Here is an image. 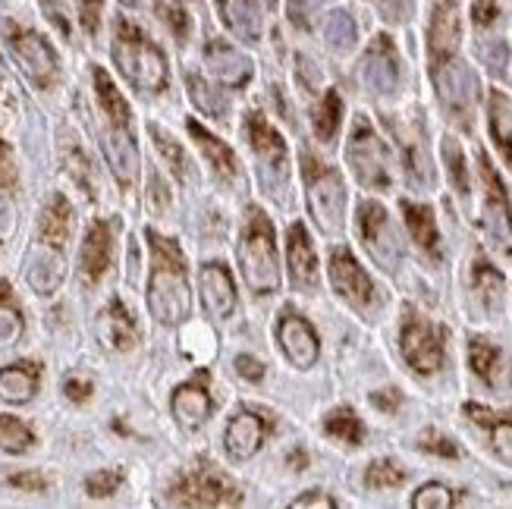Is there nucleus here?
I'll return each mask as SVG.
<instances>
[{"mask_svg": "<svg viewBox=\"0 0 512 509\" xmlns=\"http://www.w3.org/2000/svg\"><path fill=\"white\" fill-rule=\"evenodd\" d=\"M123 488V472L120 469H98L85 478V494L92 500H107Z\"/></svg>", "mask_w": 512, "mask_h": 509, "instance_id": "nucleus-46", "label": "nucleus"}, {"mask_svg": "<svg viewBox=\"0 0 512 509\" xmlns=\"http://www.w3.org/2000/svg\"><path fill=\"white\" fill-rule=\"evenodd\" d=\"M41 4V13L48 16L51 26L63 35V38H70V16H66V7L60 4V0H38Z\"/></svg>", "mask_w": 512, "mask_h": 509, "instance_id": "nucleus-51", "label": "nucleus"}, {"mask_svg": "<svg viewBox=\"0 0 512 509\" xmlns=\"http://www.w3.org/2000/svg\"><path fill=\"white\" fill-rule=\"evenodd\" d=\"M16 192H19V173L13 161V148L0 136V246H7L19 227Z\"/></svg>", "mask_w": 512, "mask_h": 509, "instance_id": "nucleus-24", "label": "nucleus"}, {"mask_svg": "<svg viewBox=\"0 0 512 509\" xmlns=\"http://www.w3.org/2000/svg\"><path fill=\"white\" fill-rule=\"evenodd\" d=\"M186 88H189V98H192V104L202 110L205 117H214V120H227V114H230V104H227V98H224V92H217L214 85H208L202 76H186Z\"/></svg>", "mask_w": 512, "mask_h": 509, "instance_id": "nucleus-38", "label": "nucleus"}, {"mask_svg": "<svg viewBox=\"0 0 512 509\" xmlns=\"http://www.w3.org/2000/svg\"><path fill=\"white\" fill-rule=\"evenodd\" d=\"M299 76L305 79V85H308V88H315V85L321 82V70H318V66L311 63L308 57H299Z\"/></svg>", "mask_w": 512, "mask_h": 509, "instance_id": "nucleus-59", "label": "nucleus"}, {"mask_svg": "<svg viewBox=\"0 0 512 509\" xmlns=\"http://www.w3.org/2000/svg\"><path fill=\"white\" fill-rule=\"evenodd\" d=\"M399 349H403V359L418 374H434L447 359V334H443V327L406 308L403 330H399Z\"/></svg>", "mask_w": 512, "mask_h": 509, "instance_id": "nucleus-8", "label": "nucleus"}, {"mask_svg": "<svg viewBox=\"0 0 512 509\" xmlns=\"http://www.w3.org/2000/svg\"><path fill=\"white\" fill-rule=\"evenodd\" d=\"M95 337L104 349H114V352H129L132 346L139 343V327L136 318L129 315V308L120 299H110L95 321Z\"/></svg>", "mask_w": 512, "mask_h": 509, "instance_id": "nucleus-19", "label": "nucleus"}, {"mask_svg": "<svg viewBox=\"0 0 512 509\" xmlns=\"http://www.w3.org/2000/svg\"><path fill=\"white\" fill-rule=\"evenodd\" d=\"M167 503L173 506H236L242 503V494L233 484L214 472V466H198L186 475L176 478V484L167 494Z\"/></svg>", "mask_w": 512, "mask_h": 509, "instance_id": "nucleus-11", "label": "nucleus"}, {"mask_svg": "<svg viewBox=\"0 0 512 509\" xmlns=\"http://www.w3.org/2000/svg\"><path fill=\"white\" fill-rule=\"evenodd\" d=\"M239 271L255 296H274L280 290V264L274 249V230L261 211L249 214V227L239 239Z\"/></svg>", "mask_w": 512, "mask_h": 509, "instance_id": "nucleus-5", "label": "nucleus"}, {"mask_svg": "<svg viewBox=\"0 0 512 509\" xmlns=\"http://www.w3.org/2000/svg\"><path fill=\"white\" fill-rule=\"evenodd\" d=\"M92 393H95V387H92V381H88V378H76V374H70V378L63 381V396L70 403H76V406L92 400Z\"/></svg>", "mask_w": 512, "mask_h": 509, "instance_id": "nucleus-52", "label": "nucleus"}, {"mask_svg": "<svg viewBox=\"0 0 512 509\" xmlns=\"http://www.w3.org/2000/svg\"><path fill=\"white\" fill-rule=\"evenodd\" d=\"M211 412H214V400L202 381L180 384L170 396V415L183 431H198L211 418Z\"/></svg>", "mask_w": 512, "mask_h": 509, "instance_id": "nucleus-23", "label": "nucleus"}, {"mask_svg": "<svg viewBox=\"0 0 512 509\" xmlns=\"http://www.w3.org/2000/svg\"><path fill=\"white\" fill-rule=\"evenodd\" d=\"M497 16H500L497 0H475V4H472V19H475V26H481V29L494 26Z\"/></svg>", "mask_w": 512, "mask_h": 509, "instance_id": "nucleus-54", "label": "nucleus"}, {"mask_svg": "<svg viewBox=\"0 0 512 509\" xmlns=\"http://www.w3.org/2000/svg\"><path fill=\"white\" fill-rule=\"evenodd\" d=\"M346 161L355 173V180L368 189H387L390 186V154L368 120H359L346 145Z\"/></svg>", "mask_w": 512, "mask_h": 509, "instance_id": "nucleus-10", "label": "nucleus"}, {"mask_svg": "<svg viewBox=\"0 0 512 509\" xmlns=\"http://www.w3.org/2000/svg\"><path fill=\"white\" fill-rule=\"evenodd\" d=\"M186 129H189L192 142L198 145V151L205 154V161L211 164V170L220 176V180H233V176H236V158H233V151L224 142H220L217 136H211V132L202 123H198V120H189Z\"/></svg>", "mask_w": 512, "mask_h": 509, "instance_id": "nucleus-30", "label": "nucleus"}, {"mask_svg": "<svg viewBox=\"0 0 512 509\" xmlns=\"http://www.w3.org/2000/svg\"><path fill=\"white\" fill-rule=\"evenodd\" d=\"M264 4H267V10H271V7H277V0H264Z\"/></svg>", "mask_w": 512, "mask_h": 509, "instance_id": "nucleus-64", "label": "nucleus"}, {"mask_svg": "<svg viewBox=\"0 0 512 509\" xmlns=\"http://www.w3.org/2000/svg\"><path fill=\"white\" fill-rule=\"evenodd\" d=\"M487 114H491V136L506 158V164L512 167V98L503 92H491Z\"/></svg>", "mask_w": 512, "mask_h": 509, "instance_id": "nucleus-33", "label": "nucleus"}, {"mask_svg": "<svg viewBox=\"0 0 512 509\" xmlns=\"http://www.w3.org/2000/svg\"><path fill=\"white\" fill-rule=\"evenodd\" d=\"M158 10L164 13V22L173 29V35L183 41V38L189 35V16H186V10L170 7V4H161V0H158Z\"/></svg>", "mask_w": 512, "mask_h": 509, "instance_id": "nucleus-53", "label": "nucleus"}, {"mask_svg": "<svg viewBox=\"0 0 512 509\" xmlns=\"http://www.w3.org/2000/svg\"><path fill=\"white\" fill-rule=\"evenodd\" d=\"M362 82L374 95H390L399 85V57L387 35H377L362 60Z\"/></svg>", "mask_w": 512, "mask_h": 509, "instance_id": "nucleus-18", "label": "nucleus"}, {"mask_svg": "<svg viewBox=\"0 0 512 509\" xmlns=\"http://www.w3.org/2000/svg\"><path fill=\"white\" fill-rule=\"evenodd\" d=\"M478 164H481V186H484V211H481V217H484L487 239H491V246L497 252L512 258V208H509L503 180L491 167V161H487V154H478Z\"/></svg>", "mask_w": 512, "mask_h": 509, "instance_id": "nucleus-12", "label": "nucleus"}, {"mask_svg": "<svg viewBox=\"0 0 512 509\" xmlns=\"http://www.w3.org/2000/svg\"><path fill=\"white\" fill-rule=\"evenodd\" d=\"M472 290L478 296V302L484 305V312H491L497 315L500 308H503V274L494 271L487 261H475V268H472Z\"/></svg>", "mask_w": 512, "mask_h": 509, "instance_id": "nucleus-35", "label": "nucleus"}, {"mask_svg": "<svg viewBox=\"0 0 512 509\" xmlns=\"http://www.w3.org/2000/svg\"><path fill=\"white\" fill-rule=\"evenodd\" d=\"M381 10L387 19H406L409 16V0H381Z\"/></svg>", "mask_w": 512, "mask_h": 509, "instance_id": "nucleus-58", "label": "nucleus"}, {"mask_svg": "<svg viewBox=\"0 0 512 509\" xmlns=\"http://www.w3.org/2000/svg\"><path fill=\"white\" fill-rule=\"evenodd\" d=\"M198 293H202V305L205 312L217 321H227L236 312V286L230 280V271L220 261H208L198 271Z\"/></svg>", "mask_w": 512, "mask_h": 509, "instance_id": "nucleus-16", "label": "nucleus"}, {"mask_svg": "<svg viewBox=\"0 0 512 509\" xmlns=\"http://www.w3.org/2000/svg\"><path fill=\"white\" fill-rule=\"evenodd\" d=\"M403 214H406V227H409L412 239L418 242V249L428 252L431 258H440V233H437L434 211L428 205L403 202Z\"/></svg>", "mask_w": 512, "mask_h": 509, "instance_id": "nucleus-31", "label": "nucleus"}, {"mask_svg": "<svg viewBox=\"0 0 512 509\" xmlns=\"http://www.w3.org/2000/svg\"><path fill=\"white\" fill-rule=\"evenodd\" d=\"M117 4H123L126 10H132V7H139V0H117Z\"/></svg>", "mask_w": 512, "mask_h": 509, "instance_id": "nucleus-63", "label": "nucleus"}, {"mask_svg": "<svg viewBox=\"0 0 512 509\" xmlns=\"http://www.w3.org/2000/svg\"><path fill=\"white\" fill-rule=\"evenodd\" d=\"M280 346L286 352V359L293 362L299 371H308L311 365L318 362V337L311 324L305 318H299L296 312H286L283 321H280Z\"/></svg>", "mask_w": 512, "mask_h": 509, "instance_id": "nucleus-22", "label": "nucleus"}, {"mask_svg": "<svg viewBox=\"0 0 512 509\" xmlns=\"http://www.w3.org/2000/svg\"><path fill=\"white\" fill-rule=\"evenodd\" d=\"M453 503H456L453 491L447 488V484H437V481L425 484V488H418L415 497H412L415 509H450Z\"/></svg>", "mask_w": 512, "mask_h": 509, "instance_id": "nucleus-47", "label": "nucleus"}, {"mask_svg": "<svg viewBox=\"0 0 512 509\" xmlns=\"http://www.w3.org/2000/svg\"><path fill=\"white\" fill-rule=\"evenodd\" d=\"M148 252H151V271L145 290L148 312L161 327H180L192 315V286L186 274V258L173 239L154 230H148Z\"/></svg>", "mask_w": 512, "mask_h": 509, "instance_id": "nucleus-3", "label": "nucleus"}, {"mask_svg": "<svg viewBox=\"0 0 512 509\" xmlns=\"http://www.w3.org/2000/svg\"><path fill=\"white\" fill-rule=\"evenodd\" d=\"M151 202H154V208H167V202H170V198L164 195V186H161V180H158V176H151Z\"/></svg>", "mask_w": 512, "mask_h": 509, "instance_id": "nucleus-62", "label": "nucleus"}, {"mask_svg": "<svg viewBox=\"0 0 512 509\" xmlns=\"http://www.w3.org/2000/svg\"><path fill=\"white\" fill-rule=\"evenodd\" d=\"M92 79H95V104H98V142L104 151V161L110 173H114V180L123 189H132L142 173V154L136 142V129H132V110L126 98L117 92V85L107 76V70L95 66Z\"/></svg>", "mask_w": 512, "mask_h": 509, "instance_id": "nucleus-2", "label": "nucleus"}, {"mask_svg": "<svg viewBox=\"0 0 512 509\" xmlns=\"http://www.w3.org/2000/svg\"><path fill=\"white\" fill-rule=\"evenodd\" d=\"M302 164H305V189H308L311 214H315L324 233H340L346 217V189L340 173H333L327 164L308 158V154Z\"/></svg>", "mask_w": 512, "mask_h": 509, "instance_id": "nucleus-7", "label": "nucleus"}, {"mask_svg": "<svg viewBox=\"0 0 512 509\" xmlns=\"http://www.w3.org/2000/svg\"><path fill=\"white\" fill-rule=\"evenodd\" d=\"M220 19L242 41H261V10L255 0H217Z\"/></svg>", "mask_w": 512, "mask_h": 509, "instance_id": "nucleus-29", "label": "nucleus"}, {"mask_svg": "<svg viewBox=\"0 0 512 509\" xmlns=\"http://www.w3.org/2000/svg\"><path fill=\"white\" fill-rule=\"evenodd\" d=\"M340 120H343V101L337 92H327L324 101L315 107V132L321 142H333V136H337L340 129Z\"/></svg>", "mask_w": 512, "mask_h": 509, "instance_id": "nucleus-42", "label": "nucleus"}, {"mask_svg": "<svg viewBox=\"0 0 512 509\" xmlns=\"http://www.w3.org/2000/svg\"><path fill=\"white\" fill-rule=\"evenodd\" d=\"M355 38H359V32H355V19L346 10H333L324 22V41L333 51H352Z\"/></svg>", "mask_w": 512, "mask_h": 509, "instance_id": "nucleus-41", "label": "nucleus"}, {"mask_svg": "<svg viewBox=\"0 0 512 509\" xmlns=\"http://www.w3.org/2000/svg\"><path fill=\"white\" fill-rule=\"evenodd\" d=\"M293 506H296V509H337V500L324 497L321 491H308V494L296 497Z\"/></svg>", "mask_w": 512, "mask_h": 509, "instance_id": "nucleus-55", "label": "nucleus"}, {"mask_svg": "<svg viewBox=\"0 0 512 509\" xmlns=\"http://www.w3.org/2000/svg\"><path fill=\"white\" fill-rule=\"evenodd\" d=\"M469 365L478 378L494 390H512V359L491 340H469Z\"/></svg>", "mask_w": 512, "mask_h": 509, "instance_id": "nucleus-20", "label": "nucleus"}, {"mask_svg": "<svg viewBox=\"0 0 512 509\" xmlns=\"http://www.w3.org/2000/svg\"><path fill=\"white\" fill-rule=\"evenodd\" d=\"M465 415L472 418L475 425H484L491 434V447L503 462H512V415H494L484 406H465Z\"/></svg>", "mask_w": 512, "mask_h": 509, "instance_id": "nucleus-32", "label": "nucleus"}, {"mask_svg": "<svg viewBox=\"0 0 512 509\" xmlns=\"http://www.w3.org/2000/svg\"><path fill=\"white\" fill-rule=\"evenodd\" d=\"M148 136H151V142H154V151H158V154H161V161L167 164V170H170L180 183H189L192 170H189V158H186L183 145L176 142L167 129H161L158 123H148Z\"/></svg>", "mask_w": 512, "mask_h": 509, "instance_id": "nucleus-34", "label": "nucleus"}, {"mask_svg": "<svg viewBox=\"0 0 512 509\" xmlns=\"http://www.w3.org/2000/svg\"><path fill=\"white\" fill-rule=\"evenodd\" d=\"M117 233H120L117 217H98L92 220V227L85 230L82 249H79V277L85 286L101 283L104 274L114 268Z\"/></svg>", "mask_w": 512, "mask_h": 509, "instance_id": "nucleus-13", "label": "nucleus"}, {"mask_svg": "<svg viewBox=\"0 0 512 509\" xmlns=\"http://www.w3.org/2000/svg\"><path fill=\"white\" fill-rule=\"evenodd\" d=\"M321 7V0H289V19H296V22H308V16L315 13Z\"/></svg>", "mask_w": 512, "mask_h": 509, "instance_id": "nucleus-56", "label": "nucleus"}, {"mask_svg": "<svg viewBox=\"0 0 512 509\" xmlns=\"http://www.w3.org/2000/svg\"><path fill=\"white\" fill-rule=\"evenodd\" d=\"M35 447V431L16 415H0V453L22 456Z\"/></svg>", "mask_w": 512, "mask_h": 509, "instance_id": "nucleus-39", "label": "nucleus"}, {"mask_svg": "<svg viewBox=\"0 0 512 509\" xmlns=\"http://www.w3.org/2000/svg\"><path fill=\"white\" fill-rule=\"evenodd\" d=\"M76 4V13L82 19V29L88 35H95L98 26H101V7H104V0H73Z\"/></svg>", "mask_w": 512, "mask_h": 509, "instance_id": "nucleus-50", "label": "nucleus"}, {"mask_svg": "<svg viewBox=\"0 0 512 509\" xmlns=\"http://www.w3.org/2000/svg\"><path fill=\"white\" fill-rule=\"evenodd\" d=\"M7 484H10V488H16V491H22V494H44V491L51 488V481L44 478L41 472H35V469L10 475Z\"/></svg>", "mask_w": 512, "mask_h": 509, "instance_id": "nucleus-48", "label": "nucleus"}, {"mask_svg": "<svg viewBox=\"0 0 512 509\" xmlns=\"http://www.w3.org/2000/svg\"><path fill=\"white\" fill-rule=\"evenodd\" d=\"M73 224V205L66 202V195L54 192L38 214V233L26 252V264H22V277H26L29 290L41 299L60 293L66 280V246L73 239Z\"/></svg>", "mask_w": 512, "mask_h": 509, "instance_id": "nucleus-1", "label": "nucleus"}, {"mask_svg": "<svg viewBox=\"0 0 512 509\" xmlns=\"http://www.w3.org/2000/svg\"><path fill=\"white\" fill-rule=\"evenodd\" d=\"M289 246H286V255H289V277H293L296 286L302 290H315L318 286V252L311 246L308 233L293 224L289 227Z\"/></svg>", "mask_w": 512, "mask_h": 509, "instance_id": "nucleus-28", "label": "nucleus"}, {"mask_svg": "<svg viewBox=\"0 0 512 509\" xmlns=\"http://www.w3.org/2000/svg\"><path fill=\"white\" fill-rule=\"evenodd\" d=\"M406 481V472L396 466V462H390V459H377V462H371L368 466V472H365V484L371 491H393V488H399V484Z\"/></svg>", "mask_w": 512, "mask_h": 509, "instance_id": "nucleus-44", "label": "nucleus"}, {"mask_svg": "<svg viewBox=\"0 0 512 509\" xmlns=\"http://www.w3.org/2000/svg\"><path fill=\"white\" fill-rule=\"evenodd\" d=\"M4 41H7V48H10L16 66H19L22 73H26V79L35 88L48 92V88L57 85V79H60V57L51 48L48 38L38 35L35 29H26V26H19V22L7 19L4 22Z\"/></svg>", "mask_w": 512, "mask_h": 509, "instance_id": "nucleus-6", "label": "nucleus"}, {"mask_svg": "<svg viewBox=\"0 0 512 509\" xmlns=\"http://www.w3.org/2000/svg\"><path fill=\"white\" fill-rule=\"evenodd\" d=\"M26 334V318L22 308L13 296V286L7 280H0V349H7L19 343V337Z\"/></svg>", "mask_w": 512, "mask_h": 509, "instance_id": "nucleus-36", "label": "nucleus"}, {"mask_svg": "<svg viewBox=\"0 0 512 509\" xmlns=\"http://www.w3.org/2000/svg\"><path fill=\"white\" fill-rule=\"evenodd\" d=\"M418 450H425V453H434V456H443V459H456L459 450L450 437H443L437 431H428V434H421L418 437Z\"/></svg>", "mask_w": 512, "mask_h": 509, "instance_id": "nucleus-49", "label": "nucleus"}, {"mask_svg": "<svg viewBox=\"0 0 512 509\" xmlns=\"http://www.w3.org/2000/svg\"><path fill=\"white\" fill-rule=\"evenodd\" d=\"M10 101H13V82H10L4 57H0V104H10Z\"/></svg>", "mask_w": 512, "mask_h": 509, "instance_id": "nucleus-61", "label": "nucleus"}, {"mask_svg": "<svg viewBox=\"0 0 512 509\" xmlns=\"http://www.w3.org/2000/svg\"><path fill=\"white\" fill-rule=\"evenodd\" d=\"M324 434L340 440V444H346V447H359L365 440V428H362L359 418H355L352 409H333L324 418Z\"/></svg>", "mask_w": 512, "mask_h": 509, "instance_id": "nucleus-40", "label": "nucleus"}, {"mask_svg": "<svg viewBox=\"0 0 512 509\" xmlns=\"http://www.w3.org/2000/svg\"><path fill=\"white\" fill-rule=\"evenodd\" d=\"M114 63L123 73V79L139 88L145 95H161L170 85V66L164 51L154 44L136 22L129 19H117L114 22Z\"/></svg>", "mask_w": 512, "mask_h": 509, "instance_id": "nucleus-4", "label": "nucleus"}, {"mask_svg": "<svg viewBox=\"0 0 512 509\" xmlns=\"http://www.w3.org/2000/svg\"><path fill=\"white\" fill-rule=\"evenodd\" d=\"M359 233L368 255L381 264L384 271H396L399 261H403V246H399L396 230L390 224L387 211L377 202H365L359 208Z\"/></svg>", "mask_w": 512, "mask_h": 509, "instance_id": "nucleus-14", "label": "nucleus"}, {"mask_svg": "<svg viewBox=\"0 0 512 509\" xmlns=\"http://www.w3.org/2000/svg\"><path fill=\"white\" fill-rule=\"evenodd\" d=\"M434 85H437V92H440V101L447 104L453 114H459V117L478 98V79H475V73L462 60H456V57H447V60L434 63Z\"/></svg>", "mask_w": 512, "mask_h": 509, "instance_id": "nucleus-15", "label": "nucleus"}, {"mask_svg": "<svg viewBox=\"0 0 512 509\" xmlns=\"http://www.w3.org/2000/svg\"><path fill=\"white\" fill-rule=\"evenodd\" d=\"M330 280H333V290H337L346 302H352L355 308H371L374 299H377L371 277L359 268V261H355L346 249L333 252Z\"/></svg>", "mask_w": 512, "mask_h": 509, "instance_id": "nucleus-17", "label": "nucleus"}, {"mask_svg": "<svg viewBox=\"0 0 512 509\" xmlns=\"http://www.w3.org/2000/svg\"><path fill=\"white\" fill-rule=\"evenodd\" d=\"M205 66H208V73L227 88L249 85V79L255 73L252 57L230 48V44H224V41H211L208 44V48H205Z\"/></svg>", "mask_w": 512, "mask_h": 509, "instance_id": "nucleus-21", "label": "nucleus"}, {"mask_svg": "<svg viewBox=\"0 0 512 509\" xmlns=\"http://www.w3.org/2000/svg\"><path fill=\"white\" fill-rule=\"evenodd\" d=\"M459 48V16H456V0H440L431 16V29H428V51L431 60L440 63L453 57Z\"/></svg>", "mask_w": 512, "mask_h": 509, "instance_id": "nucleus-27", "label": "nucleus"}, {"mask_svg": "<svg viewBox=\"0 0 512 509\" xmlns=\"http://www.w3.org/2000/svg\"><path fill=\"white\" fill-rule=\"evenodd\" d=\"M41 387V365L38 362H10L0 368V403L7 406H26L35 400Z\"/></svg>", "mask_w": 512, "mask_h": 509, "instance_id": "nucleus-25", "label": "nucleus"}, {"mask_svg": "<svg viewBox=\"0 0 512 509\" xmlns=\"http://www.w3.org/2000/svg\"><path fill=\"white\" fill-rule=\"evenodd\" d=\"M246 132H249L255 158H258L261 186L283 202V192H286V183H289V151H286V142L277 136V129L267 120H261L258 114H252L246 120Z\"/></svg>", "mask_w": 512, "mask_h": 509, "instance_id": "nucleus-9", "label": "nucleus"}, {"mask_svg": "<svg viewBox=\"0 0 512 509\" xmlns=\"http://www.w3.org/2000/svg\"><path fill=\"white\" fill-rule=\"evenodd\" d=\"M443 161H447V170H450V180H453L456 192H459L462 198H469V192H472L469 167H465V154H462V148L456 145V139H443Z\"/></svg>", "mask_w": 512, "mask_h": 509, "instance_id": "nucleus-45", "label": "nucleus"}, {"mask_svg": "<svg viewBox=\"0 0 512 509\" xmlns=\"http://www.w3.org/2000/svg\"><path fill=\"white\" fill-rule=\"evenodd\" d=\"M60 161H63V170L73 176V183L88 192V195H95V173H92V161H88V154L76 145L73 136H66L63 145H60Z\"/></svg>", "mask_w": 512, "mask_h": 509, "instance_id": "nucleus-37", "label": "nucleus"}, {"mask_svg": "<svg viewBox=\"0 0 512 509\" xmlns=\"http://www.w3.org/2000/svg\"><path fill=\"white\" fill-rule=\"evenodd\" d=\"M264 422L255 412H236L230 418V425L224 431V450L230 459L242 462V459H252L261 444H264Z\"/></svg>", "mask_w": 512, "mask_h": 509, "instance_id": "nucleus-26", "label": "nucleus"}, {"mask_svg": "<svg viewBox=\"0 0 512 509\" xmlns=\"http://www.w3.org/2000/svg\"><path fill=\"white\" fill-rule=\"evenodd\" d=\"M406 173L412 186H431L434 173H431V161H428V151L421 145V139H409L406 142Z\"/></svg>", "mask_w": 512, "mask_h": 509, "instance_id": "nucleus-43", "label": "nucleus"}, {"mask_svg": "<svg viewBox=\"0 0 512 509\" xmlns=\"http://www.w3.org/2000/svg\"><path fill=\"white\" fill-rule=\"evenodd\" d=\"M371 403H374L377 409H384V412H393V409L399 406V393H396V390H381V393H374V396H371Z\"/></svg>", "mask_w": 512, "mask_h": 509, "instance_id": "nucleus-60", "label": "nucleus"}, {"mask_svg": "<svg viewBox=\"0 0 512 509\" xmlns=\"http://www.w3.org/2000/svg\"><path fill=\"white\" fill-rule=\"evenodd\" d=\"M236 371H239L246 381H261V378H264V365H261L258 359H252V356H239V359H236Z\"/></svg>", "mask_w": 512, "mask_h": 509, "instance_id": "nucleus-57", "label": "nucleus"}]
</instances>
